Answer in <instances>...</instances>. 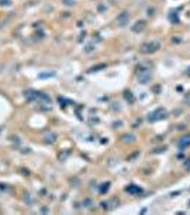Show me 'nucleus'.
<instances>
[{
  "label": "nucleus",
  "instance_id": "nucleus-1",
  "mask_svg": "<svg viewBox=\"0 0 190 215\" xmlns=\"http://www.w3.org/2000/svg\"><path fill=\"white\" fill-rule=\"evenodd\" d=\"M137 77L139 83L147 84L152 79V74L148 68L139 65L138 69H137Z\"/></svg>",
  "mask_w": 190,
  "mask_h": 215
},
{
  "label": "nucleus",
  "instance_id": "nucleus-2",
  "mask_svg": "<svg viewBox=\"0 0 190 215\" xmlns=\"http://www.w3.org/2000/svg\"><path fill=\"white\" fill-rule=\"evenodd\" d=\"M160 46V43L158 41L154 40L142 44L140 47L139 51L141 54H152L159 50Z\"/></svg>",
  "mask_w": 190,
  "mask_h": 215
},
{
  "label": "nucleus",
  "instance_id": "nucleus-3",
  "mask_svg": "<svg viewBox=\"0 0 190 215\" xmlns=\"http://www.w3.org/2000/svg\"><path fill=\"white\" fill-rule=\"evenodd\" d=\"M169 116V113L166 109L163 108H159L153 111L152 113H150L147 116V120L149 123H153L157 121L164 120L167 119Z\"/></svg>",
  "mask_w": 190,
  "mask_h": 215
},
{
  "label": "nucleus",
  "instance_id": "nucleus-4",
  "mask_svg": "<svg viewBox=\"0 0 190 215\" xmlns=\"http://www.w3.org/2000/svg\"><path fill=\"white\" fill-rule=\"evenodd\" d=\"M102 207H103L105 209H109L112 210L114 209L117 208L119 205H120V200L117 199V197L111 198L109 200L106 201V202H102Z\"/></svg>",
  "mask_w": 190,
  "mask_h": 215
},
{
  "label": "nucleus",
  "instance_id": "nucleus-5",
  "mask_svg": "<svg viewBox=\"0 0 190 215\" xmlns=\"http://www.w3.org/2000/svg\"><path fill=\"white\" fill-rule=\"evenodd\" d=\"M146 27H147V22H146V21L143 20V19H140V20L137 21L132 25V27H131V30L135 33H140L145 30Z\"/></svg>",
  "mask_w": 190,
  "mask_h": 215
},
{
  "label": "nucleus",
  "instance_id": "nucleus-6",
  "mask_svg": "<svg viewBox=\"0 0 190 215\" xmlns=\"http://www.w3.org/2000/svg\"><path fill=\"white\" fill-rule=\"evenodd\" d=\"M117 21L120 27H125L129 22V15L127 12H123L117 17Z\"/></svg>",
  "mask_w": 190,
  "mask_h": 215
},
{
  "label": "nucleus",
  "instance_id": "nucleus-7",
  "mask_svg": "<svg viewBox=\"0 0 190 215\" xmlns=\"http://www.w3.org/2000/svg\"><path fill=\"white\" fill-rule=\"evenodd\" d=\"M40 92L35 91L34 90H28L25 91L24 95L28 101H36L37 98H40Z\"/></svg>",
  "mask_w": 190,
  "mask_h": 215
},
{
  "label": "nucleus",
  "instance_id": "nucleus-8",
  "mask_svg": "<svg viewBox=\"0 0 190 215\" xmlns=\"http://www.w3.org/2000/svg\"><path fill=\"white\" fill-rule=\"evenodd\" d=\"M123 97L125 101L129 104H134L136 101V98L132 91L129 90H125L123 92Z\"/></svg>",
  "mask_w": 190,
  "mask_h": 215
},
{
  "label": "nucleus",
  "instance_id": "nucleus-9",
  "mask_svg": "<svg viewBox=\"0 0 190 215\" xmlns=\"http://www.w3.org/2000/svg\"><path fill=\"white\" fill-rule=\"evenodd\" d=\"M126 191L128 193L131 194H140L142 192V189L140 187L135 185V184H131V185L128 186L126 187Z\"/></svg>",
  "mask_w": 190,
  "mask_h": 215
},
{
  "label": "nucleus",
  "instance_id": "nucleus-10",
  "mask_svg": "<svg viewBox=\"0 0 190 215\" xmlns=\"http://www.w3.org/2000/svg\"><path fill=\"white\" fill-rule=\"evenodd\" d=\"M190 145V136H186L182 138L179 141V148L181 149H185Z\"/></svg>",
  "mask_w": 190,
  "mask_h": 215
},
{
  "label": "nucleus",
  "instance_id": "nucleus-11",
  "mask_svg": "<svg viewBox=\"0 0 190 215\" xmlns=\"http://www.w3.org/2000/svg\"><path fill=\"white\" fill-rule=\"evenodd\" d=\"M122 140L126 143H133L136 141V136L132 134H124L122 136Z\"/></svg>",
  "mask_w": 190,
  "mask_h": 215
},
{
  "label": "nucleus",
  "instance_id": "nucleus-12",
  "mask_svg": "<svg viewBox=\"0 0 190 215\" xmlns=\"http://www.w3.org/2000/svg\"><path fill=\"white\" fill-rule=\"evenodd\" d=\"M106 67H107L106 64H105V63H100V64L96 65L93 66V67L90 68L87 72H91V73H92V72H98V71L102 70H104L105 68H106Z\"/></svg>",
  "mask_w": 190,
  "mask_h": 215
},
{
  "label": "nucleus",
  "instance_id": "nucleus-13",
  "mask_svg": "<svg viewBox=\"0 0 190 215\" xmlns=\"http://www.w3.org/2000/svg\"><path fill=\"white\" fill-rule=\"evenodd\" d=\"M55 72L52 71V72H41V73L39 74V78L42 80H45V79H48V78H53V77L55 76Z\"/></svg>",
  "mask_w": 190,
  "mask_h": 215
},
{
  "label": "nucleus",
  "instance_id": "nucleus-14",
  "mask_svg": "<svg viewBox=\"0 0 190 215\" xmlns=\"http://www.w3.org/2000/svg\"><path fill=\"white\" fill-rule=\"evenodd\" d=\"M169 20L172 24H178L179 22V18L176 12H171L169 14Z\"/></svg>",
  "mask_w": 190,
  "mask_h": 215
},
{
  "label": "nucleus",
  "instance_id": "nucleus-15",
  "mask_svg": "<svg viewBox=\"0 0 190 215\" xmlns=\"http://www.w3.org/2000/svg\"><path fill=\"white\" fill-rule=\"evenodd\" d=\"M55 140H56V136L54 134H49L46 135V136L44 137L45 142H46V143H49V144L53 143Z\"/></svg>",
  "mask_w": 190,
  "mask_h": 215
},
{
  "label": "nucleus",
  "instance_id": "nucleus-16",
  "mask_svg": "<svg viewBox=\"0 0 190 215\" xmlns=\"http://www.w3.org/2000/svg\"><path fill=\"white\" fill-rule=\"evenodd\" d=\"M167 149V147L166 146H159V147L154 148L153 151H152V153L154 154H162V153H164V151H166V150Z\"/></svg>",
  "mask_w": 190,
  "mask_h": 215
},
{
  "label": "nucleus",
  "instance_id": "nucleus-17",
  "mask_svg": "<svg viewBox=\"0 0 190 215\" xmlns=\"http://www.w3.org/2000/svg\"><path fill=\"white\" fill-rule=\"evenodd\" d=\"M23 199L24 201H25V202L26 203V204H29V205H31V204H32L33 203H34V199L31 197V195L28 193L25 194L24 195Z\"/></svg>",
  "mask_w": 190,
  "mask_h": 215
},
{
  "label": "nucleus",
  "instance_id": "nucleus-18",
  "mask_svg": "<svg viewBox=\"0 0 190 215\" xmlns=\"http://www.w3.org/2000/svg\"><path fill=\"white\" fill-rule=\"evenodd\" d=\"M110 187V183L109 182H107L103 184L102 185L100 186V188H99V191L102 194H105L108 192L109 188Z\"/></svg>",
  "mask_w": 190,
  "mask_h": 215
},
{
  "label": "nucleus",
  "instance_id": "nucleus-19",
  "mask_svg": "<svg viewBox=\"0 0 190 215\" xmlns=\"http://www.w3.org/2000/svg\"><path fill=\"white\" fill-rule=\"evenodd\" d=\"M69 152L68 151H62V152L59 154V156H58L59 160H60L61 161L66 160L67 158V157L69 156Z\"/></svg>",
  "mask_w": 190,
  "mask_h": 215
},
{
  "label": "nucleus",
  "instance_id": "nucleus-20",
  "mask_svg": "<svg viewBox=\"0 0 190 215\" xmlns=\"http://www.w3.org/2000/svg\"><path fill=\"white\" fill-rule=\"evenodd\" d=\"M152 91L153 92L154 94H159L162 92V87L160 85L156 84L154 85L152 88Z\"/></svg>",
  "mask_w": 190,
  "mask_h": 215
},
{
  "label": "nucleus",
  "instance_id": "nucleus-21",
  "mask_svg": "<svg viewBox=\"0 0 190 215\" xmlns=\"http://www.w3.org/2000/svg\"><path fill=\"white\" fill-rule=\"evenodd\" d=\"M94 50V45H92V44H88V45H86L85 48H84V50H85V52H87V53L92 52Z\"/></svg>",
  "mask_w": 190,
  "mask_h": 215
},
{
  "label": "nucleus",
  "instance_id": "nucleus-22",
  "mask_svg": "<svg viewBox=\"0 0 190 215\" xmlns=\"http://www.w3.org/2000/svg\"><path fill=\"white\" fill-rule=\"evenodd\" d=\"M62 1L64 5L68 6V7H72L75 4L74 0H62Z\"/></svg>",
  "mask_w": 190,
  "mask_h": 215
},
{
  "label": "nucleus",
  "instance_id": "nucleus-23",
  "mask_svg": "<svg viewBox=\"0 0 190 215\" xmlns=\"http://www.w3.org/2000/svg\"><path fill=\"white\" fill-rule=\"evenodd\" d=\"M11 4V0H0V6L1 7H8Z\"/></svg>",
  "mask_w": 190,
  "mask_h": 215
},
{
  "label": "nucleus",
  "instance_id": "nucleus-24",
  "mask_svg": "<svg viewBox=\"0 0 190 215\" xmlns=\"http://www.w3.org/2000/svg\"><path fill=\"white\" fill-rule=\"evenodd\" d=\"M112 125L114 128H120V127H122V125H123V123H122V121H115V122L113 123Z\"/></svg>",
  "mask_w": 190,
  "mask_h": 215
},
{
  "label": "nucleus",
  "instance_id": "nucleus-25",
  "mask_svg": "<svg viewBox=\"0 0 190 215\" xmlns=\"http://www.w3.org/2000/svg\"><path fill=\"white\" fill-rule=\"evenodd\" d=\"M139 154V152H138V151H136V152L133 153V154H131L130 156L129 157V160H130V161H132V160H135V158H137V156H138Z\"/></svg>",
  "mask_w": 190,
  "mask_h": 215
},
{
  "label": "nucleus",
  "instance_id": "nucleus-26",
  "mask_svg": "<svg viewBox=\"0 0 190 215\" xmlns=\"http://www.w3.org/2000/svg\"><path fill=\"white\" fill-rule=\"evenodd\" d=\"M97 10H98V11L100 12H105V10H106V7H105V5L100 4V5L98 6Z\"/></svg>",
  "mask_w": 190,
  "mask_h": 215
},
{
  "label": "nucleus",
  "instance_id": "nucleus-27",
  "mask_svg": "<svg viewBox=\"0 0 190 215\" xmlns=\"http://www.w3.org/2000/svg\"><path fill=\"white\" fill-rule=\"evenodd\" d=\"M185 167L187 170L190 171V158L185 163Z\"/></svg>",
  "mask_w": 190,
  "mask_h": 215
},
{
  "label": "nucleus",
  "instance_id": "nucleus-28",
  "mask_svg": "<svg viewBox=\"0 0 190 215\" xmlns=\"http://www.w3.org/2000/svg\"><path fill=\"white\" fill-rule=\"evenodd\" d=\"M185 102H186V103L187 105H190V93L187 95L186 98H185Z\"/></svg>",
  "mask_w": 190,
  "mask_h": 215
},
{
  "label": "nucleus",
  "instance_id": "nucleus-29",
  "mask_svg": "<svg viewBox=\"0 0 190 215\" xmlns=\"http://www.w3.org/2000/svg\"><path fill=\"white\" fill-rule=\"evenodd\" d=\"M6 188H7V186L4 185V184H1V185H0V190L5 191Z\"/></svg>",
  "mask_w": 190,
  "mask_h": 215
},
{
  "label": "nucleus",
  "instance_id": "nucleus-30",
  "mask_svg": "<svg viewBox=\"0 0 190 215\" xmlns=\"http://www.w3.org/2000/svg\"><path fill=\"white\" fill-rule=\"evenodd\" d=\"M91 204V202H90V200H89V199H87V200H85L84 201V205L85 206H89Z\"/></svg>",
  "mask_w": 190,
  "mask_h": 215
},
{
  "label": "nucleus",
  "instance_id": "nucleus-31",
  "mask_svg": "<svg viewBox=\"0 0 190 215\" xmlns=\"http://www.w3.org/2000/svg\"><path fill=\"white\" fill-rule=\"evenodd\" d=\"M176 90H177L179 92H182V90H183V88H182L181 85H178L177 87H176Z\"/></svg>",
  "mask_w": 190,
  "mask_h": 215
},
{
  "label": "nucleus",
  "instance_id": "nucleus-32",
  "mask_svg": "<svg viewBox=\"0 0 190 215\" xmlns=\"http://www.w3.org/2000/svg\"><path fill=\"white\" fill-rule=\"evenodd\" d=\"M188 71H189V72H190V67L189 68H188Z\"/></svg>",
  "mask_w": 190,
  "mask_h": 215
}]
</instances>
